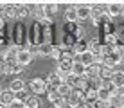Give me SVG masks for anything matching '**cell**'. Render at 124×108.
I'll use <instances>...</instances> for the list:
<instances>
[{
    "instance_id": "obj_1",
    "label": "cell",
    "mask_w": 124,
    "mask_h": 108,
    "mask_svg": "<svg viewBox=\"0 0 124 108\" xmlns=\"http://www.w3.org/2000/svg\"><path fill=\"white\" fill-rule=\"evenodd\" d=\"M29 90L34 94V96H40L47 90V81L41 79V77H34V79L29 83Z\"/></svg>"
},
{
    "instance_id": "obj_2",
    "label": "cell",
    "mask_w": 124,
    "mask_h": 108,
    "mask_svg": "<svg viewBox=\"0 0 124 108\" xmlns=\"http://www.w3.org/2000/svg\"><path fill=\"white\" fill-rule=\"evenodd\" d=\"M121 61H122V58H121V52H119V50L104 56V67H110V68H113V70H115V67L121 65Z\"/></svg>"
},
{
    "instance_id": "obj_3",
    "label": "cell",
    "mask_w": 124,
    "mask_h": 108,
    "mask_svg": "<svg viewBox=\"0 0 124 108\" xmlns=\"http://www.w3.org/2000/svg\"><path fill=\"white\" fill-rule=\"evenodd\" d=\"M32 56H34V54H32L29 49H22V50L18 52V56H16V61L22 65V67H25V65H29V63L32 61Z\"/></svg>"
},
{
    "instance_id": "obj_4",
    "label": "cell",
    "mask_w": 124,
    "mask_h": 108,
    "mask_svg": "<svg viewBox=\"0 0 124 108\" xmlns=\"http://www.w3.org/2000/svg\"><path fill=\"white\" fill-rule=\"evenodd\" d=\"M0 15H2V18H15V16H18V13H16V6H11V4L2 6Z\"/></svg>"
},
{
    "instance_id": "obj_5",
    "label": "cell",
    "mask_w": 124,
    "mask_h": 108,
    "mask_svg": "<svg viewBox=\"0 0 124 108\" xmlns=\"http://www.w3.org/2000/svg\"><path fill=\"white\" fill-rule=\"evenodd\" d=\"M49 101L54 105V108H63L67 105V99L59 96V92H54V94H49Z\"/></svg>"
},
{
    "instance_id": "obj_6",
    "label": "cell",
    "mask_w": 124,
    "mask_h": 108,
    "mask_svg": "<svg viewBox=\"0 0 124 108\" xmlns=\"http://www.w3.org/2000/svg\"><path fill=\"white\" fill-rule=\"evenodd\" d=\"M47 85H50V86H56V88H59V86H61L63 83H65V81L61 79V77H59V74L58 72H50L49 76H47Z\"/></svg>"
},
{
    "instance_id": "obj_7",
    "label": "cell",
    "mask_w": 124,
    "mask_h": 108,
    "mask_svg": "<svg viewBox=\"0 0 124 108\" xmlns=\"http://www.w3.org/2000/svg\"><path fill=\"white\" fill-rule=\"evenodd\" d=\"M76 11H78V18L79 20H86V18L92 16V7L90 6H78Z\"/></svg>"
},
{
    "instance_id": "obj_8",
    "label": "cell",
    "mask_w": 124,
    "mask_h": 108,
    "mask_svg": "<svg viewBox=\"0 0 124 108\" xmlns=\"http://www.w3.org/2000/svg\"><path fill=\"white\" fill-rule=\"evenodd\" d=\"M13 101H15V92H13L11 88L2 90V94H0V103H4V105H7V106H9Z\"/></svg>"
},
{
    "instance_id": "obj_9",
    "label": "cell",
    "mask_w": 124,
    "mask_h": 108,
    "mask_svg": "<svg viewBox=\"0 0 124 108\" xmlns=\"http://www.w3.org/2000/svg\"><path fill=\"white\" fill-rule=\"evenodd\" d=\"M88 52H92L93 58H95V56H102V45L95 40L88 42Z\"/></svg>"
},
{
    "instance_id": "obj_10",
    "label": "cell",
    "mask_w": 124,
    "mask_h": 108,
    "mask_svg": "<svg viewBox=\"0 0 124 108\" xmlns=\"http://www.w3.org/2000/svg\"><path fill=\"white\" fill-rule=\"evenodd\" d=\"M113 74H115V70L110 67H101V70H99V77L102 81H112Z\"/></svg>"
},
{
    "instance_id": "obj_11",
    "label": "cell",
    "mask_w": 124,
    "mask_h": 108,
    "mask_svg": "<svg viewBox=\"0 0 124 108\" xmlns=\"http://www.w3.org/2000/svg\"><path fill=\"white\" fill-rule=\"evenodd\" d=\"M112 83L117 86V88H124V72L122 70H115V74L112 77Z\"/></svg>"
},
{
    "instance_id": "obj_12",
    "label": "cell",
    "mask_w": 124,
    "mask_h": 108,
    "mask_svg": "<svg viewBox=\"0 0 124 108\" xmlns=\"http://www.w3.org/2000/svg\"><path fill=\"white\" fill-rule=\"evenodd\" d=\"M104 67V65H102ZM99 70H101V65L93 63L90 67H86V77L88 79H93V77H99Z\"/></svg>"
},
{
    "instance_id": "obj_13",
    "label": "cell",
    "mask_w": 124,
    "mask_h": 108,
    "mask_svg": "<svg viewBox=\"0 0 124 108\" xmlns=\"http://www.w3.org/2000/svg\"><path fill=\"white\" fill-rule=\"evenodd\" d=\"M106 9H108V16H119V15H122V6H121V4H108Z\"/></svg>"
},
{
    "instance_id": "obj_14",
    "label": "cell",
    "mask_w": 124,
    "mask_h": 108,
    "mask_svg": "<svg viewBox=\"0 0 124 108\" xmlns=\"http://www.w3.org/2000/svg\"><path fill=\"white\" fill-rule=\"evenodd\" d=\"M22 70H23V67H22L18 61L7 63V65H6V74H18V72H22Z\"/></svg>"
},
{
    "instance_id": "obj_15",
    "label": "cell",
    "mask_w": 124,
    "mask_h": 108,
    "mask_svg": "<svg viewBox=\"0 0 124 108\" xmlns=\"http://www.w3.org/2000/svg\"><path fill=\"white\" fill-rule=\"evenodd\" d=\"M72 74L74 76H78V77H83V76H86V67H85L81 61L78 63H74V68H72Z\"/></svg>"
},
{
    "instance_id": "obj_16",
    "label": "cell",
    "mask_w": 124,
    "mask_h": 108,
    "mask_svg": "<svg viewBox=\"0 0 124 108\" xmlns=\"http://www.w3.org/2000/svg\"><path fill=\"white\" fill-rule=\"evenodd\" d=\"M58 92H59V96H61V97H65V99H68V97L72 96V92H74V88H72L70 85L63 83V85H61V86H59V88H58Z\"/></svg>"
},
{
    "instance_id": "obj_17",
    "label": "cell",
    "mask_w": 124,
    "mask_h": 108,
    "mask_svg": "<svg viewBox=\"0 0 124 108\" xmlns=\"http://www.w3.org/2000/svg\"><path fill=\"white\" fill-rule=\"evenodd\" d=\"M65 18L68 24H76L78 22V11H76V7H70V9L65 11Z\"/></svg>"
},
{
    "instance_id": "obj_18",
    "label": "cell",
    "mask_w": 124,
    "mask_h": 108,
    "mask_svg": "<svg viewBox=\"0 0 124 108\" xmlns=\"http://www.w3.org/2000/svg\"><path fill=\"white\" fill-rule=\"evenodd\" d=\"M74 50H76V54H85V52H88V43L85 42V40H78V43L74 45Z\"/></svg>"
},
{
    "instance_id": "obj_19",
    "label": "cell",
    "mask_w": 124,
    "mask_h": 108,
    "mask_svg": "<svg viewBox=\"0 0 124 108\" xmlns=\"http://www.w3.org/2000/svg\"><path fill=\"white\" fill-rule=\"evenodd\" d=\"M9 88H11L15 94H16V92H22V90H25V83H23L22 79H13Z\"/></svg>"
},
{
    "instance_id": "obj_20",
    "label": "cell",
    "mask_w": 124,
    "mask_h": 108,
    "mask_svg": "<svg viewBox=\"0 0 124 108\" xmlns=\"http://www.w3.org/2000/svg\"><path fill=\"white\" fill-rule=\"evenodd\" d=\"M97 97H99L101 101H106V103H108L110 97H112V92H110L108 88H104V86H102V88L97 90Z\"/></svg>"
},
{
    "instance_id": "obj_21",
    "label": "cell",
    "mask_w": 124,
    "mask_h": 108,
    "mask_svg": "<svg viewBox=\"0 0 124 108\" xmlns=\"http://www.w3.org/2000/svg\"><path fill=\"white\" fill-rule=\"evenodd\" d=\"M81 63H83L85 67H90V65H93V54H92V52L81 54Z\"/></svg>"
},
{
    "instance_id": "obj_22",
    "label": "cell",
    "mask_w": 124,
    "mask_h": 108,
    "mask_svg": "<svg viewBox=\"0 0 124 108\" xmlns=\"http://www.w3.org/2000/svg\"><path fill=\"white\" fill-rule=\"evenodd\" d=\"M25 106H27V108H40L41 106V101L36 96H31L27 99V103H25Z\"/></svg>"
},
{
    "instance_id": "obj_23",
    "label": "cell",
    "mask_w": 124,
    "mask_h": 108,
    "mask_svg": "<svg viewBox=\"0 0 124 108\" xmlns=\"http://www.w3.org/2000/svg\"><path fill=\"white\" fill-rule=\"evenodd\" d=\"M16 13H18L20 18H25V16L31 15V11H29V7H27V6H16Z\"/></svg>"
},
{
    "instance_id": "obj_24",
    "label": "cell",
    "mask_w": 124,
    "mask_h": 108,
    "mask_svg": "<svg viewBox=\"0 0 124 108\" xmlns=\"http://www.w3.org/2000/svg\"><path fill=\"white\" fill-rule=\"evenodd\" d=\"M52 50H54V45H49V43H45V45L40 47V54H43V56H50Z\"/></svg>"
},
{
    "instance_id": "obj_25",
    "label": "cell",
    "mask_w": 124,
    "mask_h": 108,
    "mask_svg": "<svg viewBox=\"0 0 124 108\" xmlns=\"http://www.w3.org/2000/svg\"><path fill=\"white\" fill-rule=\"evenodd\" d=\"M31 97V96H27V92L25 90H22V92H16L15 94V99L16 101H20V103H27V99Z\"/></svg>"
},
{
    "instance_id": "obj_26",
    "label": "cell",
    "mask_w": 124,
    "mask_h": 108,
    "mask_svg": "<svg viewBox=\"0 0 124 108\" xmlns=\"http://www.w3.org/2000/svg\"><path fill=\"white\" fill-rule=\"evenodd\" d=\"M78 79H79L78 76H74V74H68V76H67V79H65V83H67V85H70L72 88H76V85H78Z\"/></svg>"
},
{
    "instance_id": "obj_27",
    "label": "cell",
    "mask_w": 124,
    "mask_h": 108,
    "mask_svg": "<svg viewBox=\"0 0 124 108\" xmlns=\"http://www.w3.org/2000/svg\"><path fill=\"white\" fill-rule=\"evenodd\" d=\"M45 13H47V16L58 13V4H45Z\"/></svg>"
},
{
    "instance_id": "obj_28",
    "label": "cell",
    "mask_w": 124,
    "mask_h": 108,
    "mask_svg": "<svg viewBox=\"0 0 124 108\" xmlns=\"http://www.w3.org/2000/svg\"><path fill=\"white\" fill-rule=\"evenodd\" d=\"M115 43H117V34L113 33L106 34V45H115Z\"/></svg>"
},
{
    "instance_id": "obj_29",
    "label": "cell",
    "mask_w": 124,
    "mask_h": 108,
    "mask_svg": "<svg viewBox=\"0 0 124 108\" xmlns=\"http://www.w3.org/2000/svg\"><path fill=\"white\" fill-rule=\"evenodd\" d=\"M112 96L113 97H119V99H124V88H117V86H115V90L112 92Z\"/></svg>"
},
{
    "instance_id": "obj_30",
    "label": "cell",
    "mask_w": 124,
    "mask_h": 108,
    "mask_svg": "<svg viewBox=\"0 0 124 108\" xmlns=\"http://www.w3.org/2000/svg\"><path fill=\"white\" fill-rule=\"evenodd\" d=\"M92 108H108V103H106V101H101V99H97V101L92 105Z\"/></svg>"
},
{
    "instance_id": "obj_31",
    "label": "cell",
    "mask_w": 124,
    "mask_h": 108,
    "mask_svg": "<svg viewBox=\"0 0 124 108\" xmlns=\"http://www.w3.org/2000/svg\"><path fill=\"white\" fill-rule=\"evenodd\" d=\"M9 108H27V106H25V103H20V101H16V99H15V101L9 105Z\"/></svg>"
},
{
    "instance_id": "obj_32",
    "label": "cell",
    "mask_w": 124,
    "mask_h": 108,
    "mask_svg": "<svg viewBox=\"0 0 124 108\" xmlns=\"http://www.w3.org/2000/svg\"><path fill=\"white\" fill-rule=\"evenodd\" d=\"M2 74H6V67H0V76Z\"/></svg>"
},
{
    "instance_id": "obj_33",
    "label": "cell",
    "mask_w": 124,
    "mask_h": 108,
    "mask_svg": "<svg viewBox=\"0 0 124 108\" xmlns=\"http://www.w3.org/2000/svg\"><path fill=\"white\" fill-rule=\"evenodd\" d=\"M4 24H6V22H4V18H2V16H0V29L4 27Z\"/></svg>"
},
{
    "instance_id": "obj_34",
    "label": "cell",
    "mask_w": 124,
    "mask_h": 108,
    "mask_svg": "<svg viewBox=\"0 0 124 108\" xmlns=\"http://www.w3.org/2000/svg\"><path fill=\"white\" fill-rule=\"evenodd\" d=\"M0 108H9L7 105H4V103H0Z\"/></svg>"
},
{
    "instance_id": "obj_35",
    "label": "cell",
    "mask_w": 124,
    "mask_h": 108,
    "mask_svg": "<svg viewBox=\"0 0 124 108\" xmlns=\"http://www.w3.org/2000/svg\"><path fill=\"white\" fill-rule=\"evenodd\" d=\"M81 108H92V106H86V105H83V106H81Z\"/></svg>"
},
{
    "instance_id": "obj_36",
    "label": "cell",
    "mask_w": 124,
    "mask_h": 108,
    "mask_svg": "<svg viewBox=\"0 0 124 108\" xmlns=\"http://www.w3.org/2000/svg\"><path fill=\"white\" fill-rule=\"evenodd\" d=\"M122 16H124V6H122Z\"/></svg>"
},
{
    "instance_id": "obj_37",
    "label": "cell",
    "mask_w": 124,
    "mask_h": 108,
    "mask_svg": "<svg viewBox=\"0 0 124 108\" xmlns=\"http://www.w3.org/2000/svg\"><path fill=\"white\" fill-rule=\"evenodd\" d=\"M0 94H2V88H0Z\"/></svg>"
}]
</instances>
